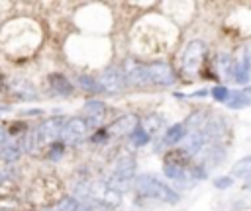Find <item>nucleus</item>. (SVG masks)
<instances>
[{"label":"nucleus","instance_id":"nucleus-1","mask_svg":"<svg viewBox=\"0 0 251 211\" xmlns=\"http://www.w3.org/2000/svg\"><path fill=\"white\" fill-rule=\"evenodd\" d=\"M136 190L140 193H144L146 197H155V199L165 201V203H177L179 201V193L175 190H171L169 186H165L153 174H142V176H138L136 178Z\"/></svg>","mask_w":251,"mask_h":211},{"label":"nucleus","instance_id":"nucleus-2","mask_svg":"<svg viewBox=\"0 0 251 211\" xmlns=\"http://www.w3.org/2000/svg\"><path fill=\"white\" fill-rule=\"evenodd\" d=\"M206 55V43L204 41H190L187 49L181 55V71L185 75H196Z\"/></svg>","mask_w":251,"mask_h":211},{"label":"nucleus","instance_id":"nucleus-3","mask_svg":"<svg viewBox=\"0 0 251 211\" xmlns=\"http://www.w3.org/2000/svg\"><path fill=\"white\" fill-rule=\"evenodd\" d=\"M134 174H136V158L132 154H124V156H120L116 160V164H114V176L110 178L108 186L118 192V186L120 188H126V184L130 182V178Z\"/></svg>","mask_w":251,"mask_h":211},{"label":"nucleus","instance_id":"nucleus-4","mask_svg":"<svg viewBox=\"0 0 251 211\" xmlns=\"http://www.w3.org/2000/svg\"><path fill=\"white\" fill-rule=\"evenodd\" d=\"M86 133H88V123L83 117H71V119H65L61 139L65 145L77 147L86 141Z\"/></svg>","mask_w":251,"mask_h":211},{"label":"nucleus","instance_id":"nucleus-5","mask_svg":"<svg viewBox=\"0 0 251 211\" xmlns=\"http://www.w3.org/2000/svg\"><path fill=\"white\" fill-rule=\"evenodd\" d=\"M98 84H100V88H102L106 94H120V92H124V88H126L124 71H122L120 67H108V69L102 73Z\"/></svg>","mask_w":251,"mask_h":211},{"label":"nucleus","instance_id":"nucleus-6","mask_svg":"<svg viewBox=\"0 0 251 211\" xmlns=\"http://www.w3.org/2000/svg\"><path fill=\"white\" fill-rule=\"evenodd\" d=\"M84 195L88 199H94V201L104 203V205H110V207L118 205L120 199H122L120 197V192L112 190L108 184H88L86 190H84Z\"/></svg>","mask_w":251,"mask_h":211},{"label":"nucleus","instance_id":"nucleus-7","mask_svg":"<svg viewBox=\"0 0 251 211\" xmlns=\"http://www.w3.org/2000/svg\"><path fill=\"white\" fill-rule=\"evenodd\" d=\"M146 69H147V75H149V82L151 84L171 86L177 80L175 71H173V67L169 63H149V65H146Z\"/></svg>","mask_w":251,"mask_h":211},{"label":"nucleus","instance_id":"nucleus-8","mask_svg":"<svg viewBox=\"0 0 251 211\" xmlns=\"http://www.w3.org/2000/svg\"><path fill=\"white\" fill-rule=\"evenodd\" d=\"M124 77H126V84H132V86H147V84H151L146 65H140V63H134V61H126Z\"/></svg>","mask_w":251,"mask_h":211},{"label":"nucleus","instance_id":"nucleus-9","mask_svg":"<svg viewBox=\"0 0 251 211\" xmlns=\"http://www.w3.org/2000/svg\"><path fill=\"white\" fill-rule=\"evenodd\" d=\"M22 137L24 135H16V137L8 135L6 137V141L2 143V147H0V160L6 162V164H12V162H16L22 156V153H24Z\"/></svg>","mask_w":251,"mask_h":211},{"label":"nucleus","instance_id":"nucleus-10","mask_svg":"<svg viewBox=\"0 0 251 211\" xmlns=\"http://www.w3.org/2000/svg\"><path fill=\"white\" fill-rule=\"evenodd\" d=\"M63 125H65V117H61V115L51 117V119L43 121L42 125H38L42 141H43V143H47V141H55V139H59V137H61V131H63Z\"/></svg>","mask_w":251,"mask_h":211},{"label":"nucleus","instance_id":"nucleus-11","mask_svg":"<svg viewBox=\"0 0 251 211\" xmlns=\"http://www.w3.org/2000/svg\"><path fill=\"white\" fill-rule=\"evenodd\" d=\"M136 125H140V117H138L136 114H126V115H120V117L110 125L108 133L118 135V137H124V135H130Z\"/></svg>","mask_w":251,"mask_h":211},{"label":"nucleus","instance_id":"nucleus-12","mask_svg":"<svg viewBox=\"0 0 251 211\" xmlns=\"http://www.w3.org/2000/svg\"><path fill=\"white\" fill-rule=\"evenodd\" d=\"M84 115H86V123L88 127H100V123L106 117V106L100 100H88L84 104Z\"/></svg>","mask_w":251,"mask_h":211},{"label":"nucleus","instance_id":"nucleus-13","mask_svg":"<svg viewBox=\"0 0 251 211\" xmlns=\"http://www.w3.org/2000/svg\"><path fill=\"white\" fill-rule=\"evenodd\" d=\"M204 145H206V139H204V135H202L200 129L190 131V133L183 139V151H185L188 156L200 154V153L204 151Z\"/></svg>","mask_w":251,"mask_h":211},{"label":"nucleus","instance_id":"nucleus-14","mask_svg":"<svg viewBox=\"0 0 251 211\" xmlns=\"http://www.w3.org/2000/svg\"><path fill=\"white\" fill-rule=\"evenodd\" d=\"M224 156H226V149L222 145H212L200 153V166L202 168H214L224 160Z\"/></svg>","mask_w":251,"mask_h":211},{"label":"nucleus","instance_id":"nucleus-15","mask_svg":"<svg viewBox=\"0 0 251 211\" xmlns=\"http://www.w3.org/2000/svg\"><path fill=\"white\" fill-rule=\"evenodd\" d=\"M249 75H251V57H249V51L245 49L239 61L233 65V80L237 84H245L249 80Z\"/></svg>","mask_w":251,"mask_h":211},{"label":"nucleus","instance_id":"nucleus-16","mask_svg":"<svg viewBox=\"0 0 251 211\" xmlns=\"http://www.w3.org/2000/svg\"><path fill=\"white\" fill-rule=\"evenodd\" d=\"M42 145H43V141H42V137H40V129H38V127H32V129H28V131L24 133V137H22V149H24L26 153L34 154V153L40 151Z\"/></svg>","mask_w":251,"mask_h":211},{"label":"nucleus","instance_id":"nucleus-17","mask_svg":"<svg viewBox=\"0 0 251 211\" xmlns=\"http://www.w3.org/2000/svg\"><path fill=\"white\" fill-rule=\"evenodd\" d=\"M49 86L55 94H61V96H71L73 94V84L63 75H51L49 77Z\"/></svg>","mask_w":251,"mask_h":211},{"label":"nucleus","instance_id":"nucleus-18","mask_svg":"<svg viewBox=\"0 0 251 211\" xmlns=\"http://www.w3.org/2000/svg\"><path fill=\"white\" fill-rule=\"evenodd\" d=\"M185 137H187V125L185 123H177V125H171L165 131V139L163 141H165V145H177Z\"/></svg>","mask_w":251,"mask_h":211},{"label":"nucleus","instance_id":"nucleus-19","mask_svg":"<svg viewBox=\"0 0 251 211\" xmlns=\"http://www.w3.org/2000/svg\"><path fill=\"white\" fill-rule=\"evenodd\" d=\"M53 211H90V207L83 201H79L77 197H63L55 207Z\"/></svg>","mask_w":251,"mask_h":211},{"label":"nucleus","instance_id":"nucleus-20","mask_svg":"<svg viewBox=\"0 0 251 211\" xmlns=\"http://www.w3.org/2000/svg\"><path fill=\"white\" fill-rule=\"evenodd\" d=\"M226 104H228V108H231V110H239V108H245V106L251 104V96L245 94L243 90H241V92H231Z\"/></svg>","mask_w":251,"mask_h":211},{"label":"nucleus","instance_id":"nucleus-21","mask_svg":"<svg viewBox=\"0 0 251 211\" xmlns=\"http://www.w3.org/2000/svg\"><path fill=\"white\" fill-rule=\"evenodd\" d=\"M235 178H251V156H245L241 160H237L231 168Z\"/></svg>","mask_w":251,"mask_h":211},{"label":"nucleus","instance_id":"nucleus-22","mask_svg":"<svg viewBox=\"0 0 251 211\" xmlns=\"http://www.w3.org/2000/svg\"><path fill=\"white\" fill-rule=\"evenodd\" d=\"M14 90H16V92H18V96H20V98H24V100H36V98H38V94H36L34 86H32V84H28V82H22V80L14 82Z\"/></svg>","mask_w":251,"mask_h":211},{"label":"nucleus","instance_id":"nucleus-23","mask_svg":"<svg viewBox=\"0 0 251 211\" xmlns=\"http://www.w3.org/2000/svg\"><path fill=\"white\" fill-rule=\"evenodd\" d=\"M144 129H146V133L147 135H151V133H155V131H159L161 127H163V117L161 115H157V114H151V115H147L146 117V121H144V125H142Z\"/></svg>","mask_w":251,"mask_h":211},{"label":"nucleus","instance_id":"nucleus-24","mask_svg":"<svg viewBox=\"0 0 251 211\" xmlns=\"http://www.w3.org/2000/svg\"><path fill=\"white\" fill-rule=\"evenodd\" d=\"M130 139H132V143H134L136 147H144V145L149 143V135L146 133V129L142 127V123L134 127V131L130 133Z\"/></svg>","mask_w":251,"mask_h":211},{"label":"nucleus","instance_id":"nucleus-25","mask_svg":"<svg viewBox=\"0 0 251 211\" xmlns=\"http://www.w3.org/2000/svg\"><path fill=\"white\" fill-rule=\"evenodd\" d=\"M163 172H165V176L171 178V180H185V176H187V172H185L183 166L171 164V162H167V164L163 166Z\"/></svg>","mask_w":251,"mask_h":211},{"label":"nucleus","instance_id":"nucleus-26","mask_svg":"<svg viewBox=\"0 0 251 211\" xmlns=\"http://www.w3.org/2000/svg\"><path fill=\"white\" fill-rule=\"evenodd\" d=\"M79 86H81L83 90H86V92H100V90H102L100 84H98V80H96L94 77H88V75L79 77Z\"/></svg>","mask_w":251,"mask_h":211},{"label":"nucleus","instance_id":"nucleus-27","mask_svg":"<svg viewBox=\"0 0 251 211\" xmlns=\"http://www.w3.org/2000/svg\"><path fill=\"white\" fill-rule=\"evenodd\" d=\"M218 69H220V73L228 78V75H233V63H231V57L230 55H226V53H222L220 57H218Z\"/></svg>","mask_w":251,"mask_h":211},{"label":"nucleus","instance_id":"nucleus-28","mask_svg":"<svg viewBox=\"0 0 251 211\" xmlns=\"http://www.w3.org/2000/svg\"><path fill=\"white\" fill-rule=\"evenodd\" d=\"M210 94H212V98H214V100H218V102H228V98H230L231 90H228L226 86H214V88L210 90Z\"/></svg>","mask_w":251,"mask_h":211},{"label":"nucleus","instance_id":"nucleus-29","mask_svg":"<svg viewBox=\"0 0 251 211\" xmlns=\"http://www.w3.org/2000/svg\"><path fill=\"white\" fill-rule=\"evenodd\" d=\"M231 184H233L231 176H220V178L214 180V186H216L218 190H228V188H231Z\"/></svg>","mask_w":251,"mask_h":211},{"label":"nucleus","instance_id":"nucleus-30","mask_svg":"<svg viewBox=\"0 0 251 211\" xmlns=\"http://www.w3.org/2000/svg\"><path fill=\"white\" fill-rule=\"evenodd\" d=\"M63 156V143H55L49 149V160H59Z\"/></svg>","mask_w":251,"mask_h":211},{"label":"nucleus","instance_id":"nucleus-31","mask_svg":"<svg viewBox=\"0 0 251 211\" xmlns=\"http://www.w3.org/2000/svg\"><path fill=\"white\" fill-rule=\"evenodd\" d=\"M108 135H110L108 129H98V131L92 135V143H98V145H100V143H106V141H108Z\"/></svg>","mask_w":251,"mask_h":211},{"label":"nucleus","instance_id":"nucleus-32","mask_svg":"<svg viewBox=\"0 0 251 211\" xmlns=\"http://www.w3.org/2000/svg\"><path fill=\"white\" fill-rule=\"evenodd\" d=\"M190 174H192V178H196V180H204V178H206V168H202V166L198 164V166L192 168Z\"/></svg>","mask_w":251,"mask_h":211},{"label":"nucleus","instance_id":"nucleus-33","mask_svg":"<svg viewBox=\"0 0 251 211\" xmlns=\"http://www.w3.org/2000/svg\"><path fill=\"white\" fill-rule=\"evenodd\" d=\"M6 137H8V133H6V129H4V127H0V147H2V143L6 141Z\"/></svg>","mask_w":251,"mask_h":211},{"label":"nucleus","instance_id":"nucleus-34","mask_svg":"<svg viewBox=\"0 0 251 211\" xmlns=\"http://www.w3.org/2000/svg\"><path fill=\"white\" fill-rule=\"evenodd\" d=\"M243 92H245V94H249V96H251V86H249V88H245V90H243Z\"/></svg>","mask_w":251,"mask_h":211},{"label":"nucleus","instance_id":"nucleus-35","mask_svg":"<svg viewBox=\"0 0 251 211\" xmlns=\"http://www.w3.org/2000/svg\"><path fill=\"white\" fill-rule=\"evenodd\" d=\"M0 211H12V209H0Z\"/></svg>","mask_w":251,"mask_h":211}]
</instances>
